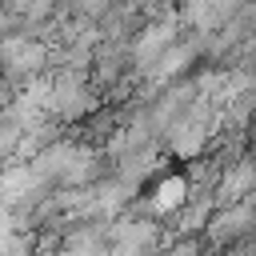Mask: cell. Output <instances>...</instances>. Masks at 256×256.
Wrapping results in <instances>:
<instances>
[{
	"label": "cell",
	"mask_w": 256,
	"mask_h": 256,
	"mask_svg": "<svg viewBox=\"0 0 256 256\" xmlns=\"http://www.w3.org/2000/svg\"><path fill=\"white\" fill-rule=\"evenodd\" d=\"M44 64H48V52H44V44L32 40V32H4L0 36V68L8 80L36 76Z\"/></svg>",
	"instance_id": "6da1fadb"
},
{
	"label": "cell",
	"mask_w": 256,
	"mask_h": 256,
	"mask_svg": "<svg viewBox=\"0 0 256 256\" xmlns=\"http://www.w3.org/2000/svg\"><path fill=\"white\" fill-rule=\"evenodd\" d=\"M248 220H252V204L240 200V204H224V212H216L208 220V236L216 244H236V240H248Z\"/></svg>",
	"instance_id": "7a4b0ae2"
},
{
	"label": "cell",
	"mask_w": 256,
	"mask_h": 256,
	"mask_svg": "<svg viewBox=\"0 0 256 256\" xmlns=\"http://www.w3.org/2000/svg\"><path fill=\"white\" fill-rule=\"evenodd\" d=\"M188 180L184 176H164L160 184H156V192H152V208L156 212H172V208H184V200H188Z\"/></svg>",
	"instance_id": "3957f363"
}]
</instances>
